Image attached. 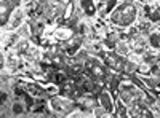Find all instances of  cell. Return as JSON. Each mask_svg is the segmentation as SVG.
<instances>
[{
    "mask_svg": "<svg viewBox=\"0 0 160 118\" xmlns=\"http://www.w3.org/2000/svg\"><path fill=\"white\" fill-rule=\"evenodd\" d=\"M117 51H118L120 54H125V53L128 51V46H127L123 42H120V43H117Z\"/></svg>",
    "mask_w": 160,
    "mask_h": 118,
    "instance_id": "cell-1",
    "label": "cell"
},
{
    "mask_svg": "<svg viewBox=\"0 0 160 118\" xmlns=\"http://www.w3.org/2000/svg\"><path fill=\"white\" fill-rule=\"evenodd\" d=\"M130 61H131V62H141V56H138V54H131Z\"/></svg>",
    "mask_w": 160,
    "mask_h": 118,
    "instance_id": "cell-2",
    "label": "cell"
},
{
    "mask_svg": "<svg viewBox=\"0 0 160 118\" xmlns=\"http://www.w3.org/2000/svg\"><path fill=\"white\" fill-rule=\"evenodd\" d=\"M141 72H147V70H149V65H146V64H142L141 65V69H139Z\"/></svg>",
    "mask_w": 160,
    "mask_h": 118,
    "instance_id": "cell-3",
    "label": "cell"
}]
</instances>
